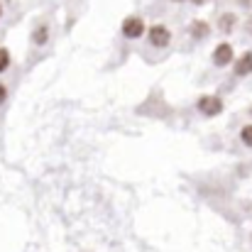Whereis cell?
Instances as JSON below:
<instances>
[{
	"instance_id": "obj_1",
	"label": "cell",
	"mask_w": 252,
	"mask_h": 252,
	"mask_svg": "<svg viewBox=\"0 0 252 252\" xmlns=\"http://www.w3.org/2000/svg\"><path fill=\"white\" fill-rule=\"evenodd\" d=\"M198 110L203 115H218L223 110V100L218 95H203V98H198Z\"/></svg>"
},
{
	"instance_id": "obj_11",
	"label": "cell",
	"mask_w": 252,
	"mask_h": 252,
	"mask_svg": "<svg viewBox=\"0 0 252 252\" xmlns=\"http://www.w3.org/2000/svg\"><path fill=\"white\" fill-rule=\"evenodd\" d=\"M5 98H7V91H5V86H0V103H5Z\"/></svg>"
},
{
	"instance_id": "obj_7",
	"label": "cell",
	"mask_w": 252,
	"mask_h": 252,
	"mask_svg": "<svg viewBox=\"0 0 252 252\" xmlns=\"http://www.w3.org/2000/svg\"><path fill=\"white\" fill-rule=\"evenodd\" d=\"M47 37H49L47 25H39V27L34 30V34H32V42H34V44H44V42H47Z\"/></svg>"
},
{
	"instance_id": "obj_9",
	"label": "cell",
	"mask_w": 252,
	"mask_h": 252,
	"mask_svg": "<svg viewBox=\"0 0 252 252\" xmlns=\"http://www.w3.org/2000/svg\"><path fill=\"white\" fill-rule=\"evenodd\" d=\"M10 66V52L7 49H0V71H5Z\"/></svg>"
},
{
	"instance_id": "obj_10",
	"label": "cell",
	"mask_w": 252,
	"mask_h": 252,
	"mask_svg": "<svg viewBox=\"0 0 252 252\" xmlns=\"http://www.w3.org/2000/svg\"><path fill=\"white\" fill-rule=\"evenodd\" d=\"M240 137H243V142H245L248 147H252V125H248V127H243Z\"/></svg>"
},
{
	"instance_id": "obj_3",
	"label": "cell",
	"mask_w": 252,
	"mask_h": 252,
	"mask_svg": "<svg viewBox=\"0 0 252 252\" xmlns=\"http://www.w3.org/2000/svg\"><path fill=\"white\" fill-rule=\"evenodd\" d=\"M169 39H171V32H169L164 25H155V27L150 30V42H152L155 47H167Z\"/></svg>"
},
{
	"instance_id": "obj_2",
	"label": "cell",
	"mask_w": 252,
	"mask_h": 252,
	"mask_svg": "<svg viewBox=\"0 0 252 252\" xmlns=\"http://www.w3.org/2000/svg\"><path fill=\"white\" fill-rule=\"evenodd\" d=\"M142 32H145V22H142L140 17H127V20L123 22V34H125V37L137 39V37H142Z\"/></svg>"
},
{
	"instance_id": "obj_4",
	"label": "cell",
	"mask_w": 252,
	"mask_h": 252,
	"mask_svg": "<svg viewBox=\"0 0 252 252\" xmlns=\"http://www.w3.org/2000/svg\"><path fill=\"white\" fill-rule=\"evenodd\" d=\"M213 62H216L218 66H228V64L233 62V47H230V44H218L216 52H213Z\"/></svg>"
},
{
	"instance_id": "obj_14",
	"label": "cell",
	"mask_w": 252,
	"mask_h": 252,
	"mask_svg": "<svg viewBox=\"0 0 252 252\" xmlns=\"http://www.w3.org/2000/svg\"><path fill=\"white\" fill-rule=\"evenodd\" d=\"M0 15H2V5H0Z\"/></svg>"
},
{
	"instance_id": "obj_13",
	"label": "cell",
	"mask_w": 252,
	"mask_h": 252,
	"mask_svg": "<svg viewBox=\"0 0 252 252\" xmlns=\"http://www.w3.org/2000/svg\"><path fill=\"white\" fill-rule=\"evenodd\" d=\"M248 30H252V20H250V25H248Z\"/></svg>"
},
{
	"instance_id": "obj_6",
	"label": "cell",
	"mask_w": 252,
	"mask_h": 252,
	"mask_svg": "<svg viewBox=\"0 0 252 252\" xmlns=\"http://www.w3.org/2000/svg\"><path fill=\"white\" fill-rule=\"evenodd\" d=\"M206 34H208V25H206L203 20H193V22H191V37L203 39Z\"/></svg>"
},
{
	"instance_id": "obj_12",
	"label": "cell",
	"mask_w": 252,
	"mask_h": 252,
	"mask_svg": "<svg viewBox=\"0 0 252 252\" xmlns=\"http://www.w3.org/2000/svg\"><path fill=\"white\" fill-rule=\"evenodd\" d=\"M193 2H196V5H201V2H206V0H193Z\"/></svg>"
},
{
	"instance_id": "obj_8",
	"label": "cell",
	"mask_w": 252,
	"mask_h": 252,
	"mask_svg": "<svg viewBox=\"0 0 252 252\" xmlns=\"http://www.w3.org/2000/svg\"><path fill=\"white\" fill-rule=\"evenodd\" d=\"M233 27H235V15H233V12H225V15L220 17V30H223V32H230Z\"/></svg>"
},
{
	"instance_id": "obj_5",
	"label": "cell",
	"mask_w": 252,
	"mask_h": 252,
	"mask_svg": "<svg viewBox=\"0 0 252 252\" xmlns=\"http://www.w3.org/2000/svg\"><path fill=\"white\" fill-rule=\"evenodd\" d=\"M235 74H238V76H248V74H252V54L250 52H245V54L240 57V62L235 64Z\"/></svg>"
}]
</instances>
